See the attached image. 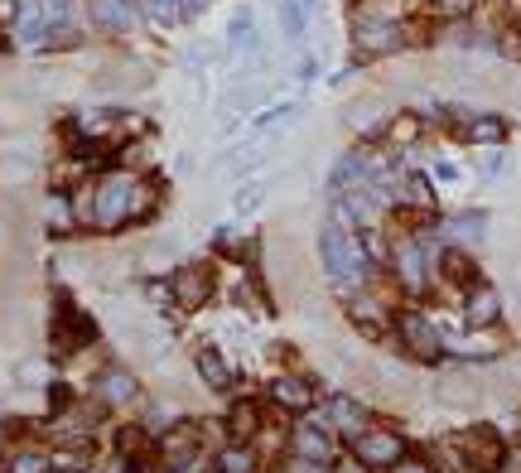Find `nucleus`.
Here are the masks:
<instances>
[{
    "mask_svg": "<svg viewBox=\"0 0 521 473\" xmlns=\"http://www.w3.org/2000/svg\"><path fill=\"white\" fill-rule=\"evenodd\" d=\"M396 338H401L406 358H415V362L444 358V338H439V329L420 314V309H401V314H396Z\"/></svg>",
    "mask_w": 521,
    "mask_h": 473,
    "instance_id": "nucleus-4",
    "label": "nucleus"
},
{
    "mask_svg": "<svg viewBox=\"0 0 521 473\" xmlns=\"http://www.w3.org/2000/svg\"><path fill=\"white\" fill-rule=\"evenodd\" d=\"M517 20H521V10H517Z\"/></svg>",
    "mask_w": 521,
    "mask_h": 473,
    "instance_id": "nucleus-36",
    "label": "nucleus"
},
{
    "mask_svg": "<svg viewBox=\"0 0 521 473\" xmlns=\"http://www.w3.org/2000/svg\"><path fill=\"white\" fill-rule=\"evenodd\" d=\"M145 184H140L136 174H126V169H111L107 179L92 189V223L102 227V232H116V227L136 223L140 213H145Z\"/></svg>",
    "mask_w": 521,
    "mask_h": 473,
    "instance_id": "nucleus-1",
    "label": "nucleus"
},
{
    "mask_svg": "<svg viewBox=\"0 0 521 473\" xmlns=\"http://www.w3.org/2000/svg\"><path fill=\"white\" fill-rule=\"evenodd\" d=\"M49 227H54V232H68V227H73V208H68L63 198H49Z\"/></svg>",
    "mask_w": 521,
    "mask_h": 473,
    "instance_id": "nucleus-26",
    "label": "nucleus"
},
{
    "mask_svg": "<svg viewBox=\"0 0 521 473\" xmlns=\"http://www.w3.org/2000/svg\"><path fill=\"white\" fill-rule=\"evenodd\" d=\"M165 454L174 459V464H189V459H193V440H184V435H169V440H165Z\"/></svg>",
    "mask_w": 521,
    "mask_h": 473,
    "instance_id": "nucleus-27",
    "label": "nucleus"
},
{
    "mask_svg": "<svg viewBox=\"0 0 521 473\" xmlns=\"http://www.w3.org/2000/svg\"><path fill=\"white\" fill-rule=\"evenodd\" d=\"M454 459H459V473H497L507 464V445L493 425H473V430H459L454 435Z\"/></svg>",
    "mask_w": 521,
    "mask_h": 473,
    "instance_id": "nucleus-3",
    "label": "nucleus"
},
{
    "mask_svg": "<svg viewBox=\"0 0 521 473\" xmlns=\"http://www.w3.org/2000/svg\"><path fill=\"white\" fill-rule=\"evenodd\" d=\"M256 198H261V189H242V198H237V208L247 213V208H256Z\"/></svg>",
    "mask_w": 521,
    "mask_h": 473,
    "instance_id": "nucleus-32",
    "label": "nucleus"
},
{
    "mask_svg": "<svg viewBox=\"0 0 521 473\" xmlns=\"http://www.w3.org/2000/svg\"><path fill=\"white\" fill-rule=\"evenodd\" d=\"M5 20H15V0H0V25Z\"/></svg>",
    "mask_w": 521,
    "mask_h": 473,
    "instance_id": "nucleus-34",
    "label": "nucleus"
},
{
    "mask_svg": "<svg viewBox=\"0 0 521 473\" xmlns=\"http://www.w3.org/2000/svg\"><path fill=\"white\" fill-rule=\"evenodd\" d=\"M198 377H203V387L208 391H227L232 387V362L222 358L218 348H198Z\"/></svg>",
    "mask_w": 521,
    "mask_h": 473,
    "instance_id": "nucleus-17",
    "label": "nucleus"
},
{
    "mask_svg": "<svg viewBox=\"0 0 521 473\" xmlns=\"http://www.w3.org/2000/svg\"><path fill=\"white\" fill-rule=\"evenodd\" d=\"M92 338H97V324H92L87 314H68V319L54 329V348H58V353H63V348H68V353H78V348H87Z\"/></svg>",
    "mask_w": 521,
    "mask_h": 473,
    "instance_id": "nucleus-16",
    "label": "nucleus"
},
{
    "mask_svg": "<svg viewBox=\"0 0 521 473\" xmlns=\"http://www.w3.org/2000/svg\"><path fill=\"white\" fill-rule=\"evenodd\" d=\"M218 469L222 473H251V454H247V445H232L227 454L218 459Z\"/></svg>",
    "mask_w": 521,
    "mask_h": 473,
    "instance_id": "nucleus-24",
    "label": "nucleus"
},
{
    "mask_svg": "<svg viewBox=\"0 0 521 473\" xmlns=\"http://www.w3.org/2000/svg\"><path fill=\"white\" fill-rule=\"evenodd\" d=\"M478 5H483V0H435V10L444 15V20H468Z\"/></svg>",
    "mask_w": 521,
    "mask_h": 473,
    "instance_id": "nucleus-25",
    "label": "nucleus"
},
{
    "mask_svg": "<svg viewBox=\"0 0 521 473\" xmlns=\"http://www.w3.org/2000/svg\"><path fill=\"white\" fill-rule=\"evenodd\" d=\"M391 473H430V469H425V464H411V459H401Z\"/></svg>",
    "mask_w": 521,
    "mask_h": 473,
    "instance_id": "nucleus-33",
    "label": "nucleus"
},
{
    "mask_svg": "<svg viewBox=\"0 0 521 473\" xmlns=\"http://www.w3.org/2000/svg\"><path fill=\"white\" fill-rule=\"evenodd\" d=\"M140 5H145L155 20H174V0H140Z\"/></svg>",
    "mask_w": 521,
    "mask_h": 473,
    "instance_id": "nucleus-29",
    "label": "nucleus"
},
{
    "mask_svg": "<svg viewBox=\"0 0 521 473\" xmlns=\"http://www.w3.org/2000/svg\"><path fill=\"white\" fill-rule=\"evenodd\" d=\"M92 15H97V25L111 29V34H121V29H131L136 20V10H131V0H92Z\"/></svg>",
    "mask_w": 521,
    "mask_h": 473,
    "instance_id": "nucleus-22",
    "label": "nucleus"
},
{
    "mask_svg": "<svg viewBox=\"0 0 521 473\" xmlns=\"http://www.w3.org/2000/svg\"><path fill=\"white\" fill-rule=\"evenodd\" d=\"M420 116H411V112H401V116H391L386 121V136L382 140H391V145H411V140H420Z\"/></svg>",
    "mask_w": 521,
    "mask_h": 473,
    "instance_id": "nucleus-23",
    "label": "nucleus"
},
{
    "mask_svg": "<svg viewBox=\"0 0 521 473\" xmlns=\"http://www.w3.org/2000/svg\"><path fill=\"white\" fill-rule=\"evenodd\" d=\"M444 237H449L454 247L483 242V237H488V213H459V218H449V223H444Z\"/></svg>",
    "mask_w": 521,
    "mask_h": 473,
    "instance_id": "nucleus-18",
    "label": "nucleus"
},
{
    "mask_svg": "<svg viewBox=\"0 0 521 473\" xmlns=\"http://www.w3.org/2000/svg\"><path fill=\"white\" fill-rule=\"evenodd\" d=\"M415 39V29L406 25V20H367V15H362V20H357V29H353V44L357 49H362V54L372 58H382V54H396V49H406V44H411Z\"/></svg>",
    "mask_w": 521,
    "mask_h": 473,
    "instance_id": "nucleus-5",
    "label": "nucleus"
},
{
    "mask_svg": "<svg viewBox=\"0 0 521 473\" xmlns=\"http://www.w3.org/2000/svg\"><path fill=\"white\" fill-rule=\"evenodd\" d=\"M439 276L449 285H459V290H468V285H478V266L468 261L464 247H444L439 251Z\"/></svg>",
    "mask_w": 521,
    "mask_h": 473,
    "instance_id": "nucleus-15",
    "label": "nucleus"
},
{
    "mask_svg": "<svg viewBox=\"0 0 521 473\" xmlns=\"http://www.w3.org/2000/svg\"><path fill=\"white\" fill-rule=\"evenodd\" d=\"M174 300L189 309H203L213 300V276H208V266H184L179 276H174Z\"/></svg>",
    "mask_w": 521,
    "mask_h": 473,
    "instance_id": "nucleus-9",
    "label": "nucleus"
},
{
    "mask_svg": "<svg viewBox=\"0 0 521 473\" xmlns=\"http://www.w3.org/2000/svg\"><path fill=\"white\" fill-rule=\"evenodd\" d=\"M507 116H468L464 126H459V136L468 140V145H502L507 140Z\"/></svg>",
    "mask_w": 521,
    "mask_h": 473,
    "instance_id": "nucleus-14",
    "label": "nucleus"
},
{
    "mask_svg": "<svg viewBox=\"0 0 521 473\" xmlns=\"http://www.w3.org/2000/svg\"><path fill=\"white\" fill-rule=\"evenodd\" d=\"M391 276L401 280L406 290H425L430 285V251H425V242L415 237V232H406V237H396V247H391Z\"/></svg>",
    "mask_w": 521,
    "mask_h": 473,
    "instance_id": "nucleus-6",
    "label": "nucleus"
},
{
    "mask_svg": "<svg viewBox=\"0 0 521 473\" xmlns=\"http://www.w3.org/2000/svg\"><path fill=\"white\" fill-rule=\"evenodd\" d=\"M247 34H251V10H237L232 15V44H247Z\"/></svg>",
    "mask_w": 521,
    "mask_h": 473,
    "instance_id": "nucleus-28",
    "label": "nucleus"
},
{
    "mask_svg": "<svg viewBox=\"0 0 521 473\" xmlns=\"http://www.w3.org/2000/svg\"><path fill=\"white\" fill-rule=\"evenodd\" d=\"M15 473H39V454H20L15 459Z\"/></svg>",
    "mask_w": 521,
    "mask_h": 473,
    "instance_id": "nucleus-31",
    "label": "nucleus"
},
{
    "mask_svg": "<svg viewBox=\"0 0 521 473\" xmlns=\"http://www.w3.org/2000/svg\"><path fill=\"white\" fill-rule=\"evenodd\" d=\"M338 473H367V464H357V459H353V464H343Z\"/></svg>",
    "mask_w": 521,
    "mask_h": 473,
    "instance_id": "nucleus-35",
    "label": "nucleus"
},
{
    "mask_svg": "<svg viewBox=\"0 0 521 473\" xmlns=\"http://www.w3.org/2000/svg\"><path fill=\"white\" fill-rule=\"evenodd\" d=\"M97 391H102V401H107V406H126V401H136L140 382H136V377H131V372H121V367H111L107 377L97 382Z\"/></svg>",
    "mask_w": 521,
    "mask_h": 473,
    "instance_id": "nucleus-20",
    "label": "nucleus"
},
{
    "mask_svg": "<svg viewBox=\"0 0 521 473\" xmlns=\"http://www.w3.org/2000/svg\"><path fill=\"white\" fill-rule=\"evenodd\" d=\"M271 401L280 411H309V406H314V387H309L304 377H275Z\"/></svg>",
    "mask_w": 521,
    "mask_h": 473,
    "instance_id": "nucleus-12",
    "label": "nucleus"
},
{
    "mask_svg": "<svg viewBox=\"0 0 521 473\" xmlns=\"http://www.w3.org/2000/svg\"><path fill=\"white\" fill-rule=\"evenodd\" d=\"M256 430H261V406H256V401H237V406L227 411V440H232V445H251Z\"/></svg>",
    "mask_w": 521,
    "mask_h": 473,
    "instance_id": "nucleus-13",
    "label": "nucleus"
},
{
    "mask_svg": "<svg viewBox=\"0 0 521 473\" xmlns=\"http://www.w3.org/2000/svg\"><path fill=\"white\" fill-rule=\"evenodd\" d=\"M329 420L343 430V435H348V440L367 430V411H362L357 401H348V396H333V401H329Z\"/></svg>",
    "mask_w": 521,
    "mask_h": 473,
    "instance_id": "nucleus-21",
    "label": "nucleus"
},
{
    "mask_svg": "<svg viewBox=\"0 0 521 473\" xmlns=\"http://www.w3.org/2000/svg\"><path fill=\"white\" fill-rule=\"evenodd\" d=\"M348 319H353L367 338L386 334V309H382V300H372L367 290H353V295H348Z\"/></svg>",
    "mask_w": 521,
    "mask_h": 473,
    "instance_id": "nucleus-10",
    "label": "nucleus"
},
{
    "mask_svg": "<svg viewBox=\"0 0 521 473\" xmlns=\"http://www.w3.org/2000/svg\"><path fill=\"white\" fill-rule=\"evenodd\" d=\"M497 314H502V295H497V285H488V280L468 285V290H464V319H468V329H493Z\"/></svg>",
    "mask_w": 521,
    "mask_h": 473,
    "instance_id": "nucleus-8",
    "label": "nucleus"
},
{
    "mask_svg": "<svg viewBox=\"0 0 521 473\" xmlns=\"http://www.w3.org/2000/svg\"><path fill=\"white\" fill-rule=\"evenodd\" d=\"M140 445H145V435H140V430H121V454H136Z\"/></svg>",
    "mask_w": 521,
    "mask_h": 473,
    "instance_id": "nucleus-30",
    "label": "nucleus"
},
{
    "mask_svg": "<svg viewBox=\"0 0 521 473\" xmlns=\"http://www.w3.org/2000/svg\"><path fill=\"white\" fill-rule=\"evenodd\" d=\"M319 261H324V276L333 285H343V290H362L367 285V271H372V261L362 251V237L348 232V227H333V223L319 232Z\"/></svg>",
    "mask_w": 521,
    "mask_h": 473,
    "instance_id": "nucleus-2",
    "label": "nucleus"
},
{
    "mask_svg": "<svg viewBox=\"0 0 521 473\" xmlns=\"http://www.w3.org/2000/svg\"><path fill=\"white\" fill-rule=\"evenodd\" d=\"M353 459L367 464V469H396L406 459V440L396 430H372L367 425L362 435H353Z\"/></svg>",
    "mask_w": 521,
    "mask_h": 473,
    "instance_id": "nucleus-7",
    "label": "nucleus"
},
{
    "mask_svg": "<svg viewBox=\"0 0 521 473\" xmlns=\"http://www.w3.org/2000/svg\"><path fill=\"white\" fill-rule=\"evenodd\" d=\"M396 203H406V208H435V184L425 174H401L396 179Z\"/></svg>",
    "mask_w": 521,
    "mask_h": 473,
    "instance_id": "nucleus-19",
    "label": "nucleus"
},
{
    "mask_svg": "<svg viewBox=\"0 0 521 473\" xmlns=\"http://www.w3.org/2000/svg\"><path fill=\"white\" fill-rule=\"evenodd\" d=\"M295 454H300L304 464H329L333 459V440L324 425H300L295 430Z\"/></svg>",
    "mask_w": 521,
    "mask_h": 473,
    "instance_id": "nucleus-11",
    "label": "nucleus"
}]
</instances>
